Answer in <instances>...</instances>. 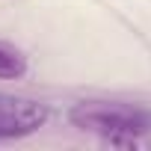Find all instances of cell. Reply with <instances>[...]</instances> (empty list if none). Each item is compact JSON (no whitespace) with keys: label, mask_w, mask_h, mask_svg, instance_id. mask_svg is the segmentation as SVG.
Here are the masks:
<instances>
[{"label":"cell","mask_w":151,"mask_h":151,"mask_svg":"<svg viewBox=\"0 0 151 151\" xmlns=\"http://www.w3.org/2000/svg\"><path fill=\"white\" fill-rule=\"evenodd\" d=\"M27 71V59L18 47L0 42V80H15Z\"/></svg>","instance_id":"obj_3"},{"label":"cell","mask_w":151,"mask_h":151,"mask_svg":"<svg viewBox=\"0 0 151 151\" xmlns=\"http://www.w3.org/2000/svg\"><path fill=\"white\" fill-rule=\"evenodd\" d=\"M47 122V107L33 98L0 95V136H27Z\"/></svg>","instance_id":"obj_2"},{"label":"cell","mask_w":151,"mask_h":151,"mask_svg":"<svg viewBox=\"0 0 151 151\" xmlns=\"http://www.w3.org/2000/svg\"><path fill=\"white\" fill-rule=\"evenodd\" d=\"M68 119H71L74 127L89 130V133H98V136H107L113 142L133 139V136H139L148 127L145 116L136 107L107 104V101H83V104H74L71 113H68Z\"/></svg>","instance_id":"obj_1"}]
</instances>
